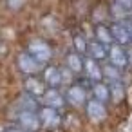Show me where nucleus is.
Masks as SVG:
<instances>
[{
  "label": "nucleus",
  "mask_w": 132,
  "mask_h": 132,
  "mask_svg": "<svg viewBox=\"0 0 132 132\" xmlns=\"http://www.w3.org/2000/svg\"><path fill=\"white\" fill-rule=\"evenodd\" d=\"M13 123H16L18 127L29 130V132H35L40 128V118H38V112H31V110H15L13 114Z\"/></svg>",
  "instance_id": "1"
},
{
  "label": "nucleus",
  "mask_w": 132,
  "mask_h": 132,
  "mask_svg": "<svg viewBox=\"0 0 132 132\" xmlns=\"http://www.w3.org/2000/svg\"><path fill=\"white\" fill-rule=\"evenodd\" d=\"M31 56H35L40 63H49V60H51V56H53V51H51V45L45 42V40H40V38H36V40H31L29 44H27V49H26Z\"/></svg>",
  "instance_id": "2"
},
{
  "label": "nucleus",
  "mask_w": 132,
  "mask_h": 132,
  "mask_svg": "<svg viewBox=\"0 0 132 132\" xmlns=\"http://www.w3.org/2000/svg\"><path fill=\"white\" fill-rule=\"evenodd\" d=\"M16 63H18V69H20L24 74H27V76H33V74L40 72L42 67H44V63H40V62H38L35 56H31L27 51H24V53L18 54Z\"/></svg>",
  "instance_id": "3"
},
{
  "label": "nucleus",
  "mask_w": 132,
  "mask_h": 132,
  "mask_svg": "<svg viewBox=\"0 0 132 132\" xmlns=\"http://www.w3.org/2000/svg\"><path fill=\"white\" fill-rule=\"evenodd\" d=\"M38 118H40V123L47 128H56L60 127L62 123V112L60 109H53V107H40L38 110Z\"/></svg>",
  "instance_id": "4"
},
{
  "label": "nucleus",
  "mask_w": 132,
  "mask_h": 132,
  "mask_svg": "<svg viewBox=\"0 0 132 132\" xmlns=\"http://www.w3.org/2000/svg\"><path fill=\"white\" fill-rule=\"evenodd\" d=\"M65 100L72 105V107H80L83 103H87V89L80 83L76 85H69L65 90Z\"/></svg>",
  "instance_id": "5"
},
{
  "label": "nucleus",
  "mask_w": 132,
  "mask_h": 132,
  "mask_svg": "<svg viewBox=\"0 0 132 132\" xmlns=\"http://www.w3.org/2000/svg\"><path fill=\"white\" fill-rule=\"evenodd\" d=\"M45 81H42L40 78L36 76H27V80L24 81V92L36 98V100H42V96L45 94Z\"/></svg>",
  "instance_id": "6"
},
{
  "label": "nucleus",
  "mask_w": 132,
  "mask_h": 132,
  "mask_svg": "<svg viewBox=\"0 0 132 132\" xmlns=\"http://www.w3.org/2000/svg\"><path fill=\"white\" fill-rule=\"evenodd\" d=\"M109 62L119 69L128 65V56H127V49L119 44H112L109 47Z\"/></svg>",
  "instance_id": "7"
},
{
  "label": "nucleus",
  "mask_w": 132,
  "mask_h": 132,
  "mask_svg": "<svg viewBox=\"0 0 132 132\" xmlns=\"http://www.w3.org/2000/svg\"><path fill=\"white\" fill-rule=\"evenodd\" d=\"M85 112H87V116H89L92 121H103V119L107 118V107H105V103H101V101H98V100H94V98L87 101Z\"/></svg>",
  "instance_id": "8"
},
{
  "label": "nucleus",
  "mask_w": 132,
  "mask_h": 132,
  "mask_svg": "<svg viewBox=\"0 0 132 132\" xmlns=\"http://www.w3.org/2000/svg\"><path fill=\"white\" fill-rule=\"evenodd\" d=\"M83 76L89 78L90 81H101L103 78V71L100 67V62H96L94 58H85L83 60Z\"/></svg>",
  "instance_id": "9"
},
{
  "label": "nucleus",
  "mask_w": 132,
  "mask_h": 132,
  "mask_svg": "<svg viewBox=\"0 0 132 132\" xmlns=\"http://www.w3.org/2000/svg\"><path fill=\"white\" fill-rule=\"evenodd\" d=\"M44 81L51 87V89H60L63 85V74H62V69L58 67H45L44 69Z\"/></svg>",
  "instance_id": "10"
},
{
  "label": "nucleus",
  "mask_w": 132,
  "mask_h": 132,
  "mask_svg": "<svg viewBox=\"0 0 132 132\" xmlns=\"http://www.w3.org/2000/svg\"><path fill=\"white\" fill-rule=\"evenodd\" d=\"M110 31H112V36H114V42H116V44H119V45H123V47L132 45V38H130V35H128V29H127L121 22L112 24V26H110Z\"/></svg>",
  "instance_id": "11"
},
{
  "label": "nucleus",
  "mask_w": 132,
  "mask_h": 132,
  "mask_svg": "<svg viewBox=\"0 0 132 132\" xmlns=\"http://www.w3.org/2000/svg\"><path fill=\"white\" fill-rule=\"evenodd\" d=\"M40 101H42L45 107H53V109H60V110H62L63 105H65V98L58 92V89H47Z\"/></svg>",
  "instance_id": "12"
},
{
  "label": "nucleus",
  "mask_w": 132,
  "mask_h": 132,
  "mask_svg": "<svg viewBox=\"0 0 132 132\" xmlns=\"http://www.w3.org/2000/svg\"><path fill=\"white\" fill-rule=\"evenodd\" d=\"M89 56L94 58L96 62H103L109 60V47H105L101 42L98 40H90L89 42Z\"/></svg>",
  "instance_id": "13"
},
{
  "label": "nucleus",
  "mask_w": 132,
  "mask_h": 132,
  "mask_svg": "<svg viewBox=\"0 0 132 132\" xmlns=\"http://www.w3.org/2000/svg\"><path fill=\"white\" fill-rule=\"evenodd\" d=\"M90 92L94 96V100L105 103L110 100V89H109V83H101V81H92L90 85Z\"/></svg>",
  "instance_id": "14"
},
{
  "label": "nucleus",
  "mask_w": 132,
  "mask_h": 132,
  "mask_svg": "<svg viewBox=\"0 0 132 132\" xmlns=\"http://www.w3.org/2000/svg\"><path fill=\"white\" fill-rule=\"evenodd\" d=\"M16 110H31V112H38L40 110V105H38V100L29 96V94H24L18 98L16 101Z\"/></svg>",
  "instance_id": "15"
},
{
  "label": "nucleus",
  "mask_w": 132,
  "mask_h": 132,
  "mask_svg": "<svg viewBox=\"0 0 132 132\" xmlns=\"http://www.w3.org/2000/svg\"><path fill=\"white\" fill-rule=\"evenodd\" d=\"M94 33H96V40L98 42H101L105 47H110L112 44H116L114 42V36H112V31H110V27H107V26H96V29H94Z\"/></svg>",
  "instance_id": "16"
},
{
  "label": "nucleus",
  "mask_w": 132,
  "mask_h": 132,
  "mask_svg": "<svg viewBox=\"0 0 132 132\" xmlns=\"http://www.w3.org/2000/svg\"><path fill=\"white\" fill-rule=\"evenodd\" d=\"M67 67L74 72V74H80V72H83V58H81V54L80 53H69L67 54Z\"/></svg>",
  "instance_id": "17"
},
{
  "label": "nucleus",
  "mask_w": 132,
  "mask_h": 132,
  "mask_svg": "<svg viewBox=\"0 0 132 132\" xmlns=\"http://www.w3.org/2000/svg\"><path fill=\"white\" fill-rule=\"evenodd\" d=\"M101 71H103V78H107V81H118V80H123L121 69L116 67V65H112L110 62L105 63V65L101 67Z\"/></svg>",
  "instance_id": "18"
},
{
  "label": "nucleus",
  "mask_w": 132,
  "mask_h": 132,
  "mask_svg": "<svg viewBox=\"0 0 132 132\" xmlns=\"http://www.w3.org/2000/svg\"><path fill=\"white\" fill-rule=\"evenodd\" d=\"M109 89H110V100H114L116 103L123 100V96H125V85H123L121 80L109 81Z\"/></svg>",
  "instance_id": "19"
},
{
  "label": "nucleus",
  "mask_w": 132,
  "mask_h": 132,
  "mask_svg": "<svg viewBox=\"0 0 132 132\" xmlns=\"http://www.w3.org/2000/svg\"><path fill=\"white\" fill-rule=\"evenodd\" d=\"M112 11H118V13H119V16L123 18L128 11H132V0H114Z\"/></svg>",
  "instance_id": "20"
},
{
  "label": "nucleus",
  "mask_w": 132,
  "mask_h": 132,
  "mask_svg": "<svg viewBox=\"0 0 132 132\" xmlns=\"http://www.w3.org/2000/svg\"><path fill=\"white\" fill-rule=\"evenodd\" d=\"M72 42H74V49H76V53H80V54L89 53V42H87L81 35H76Z\"/></svg>",
  "instance_id": "21"
},
{
  "label": "nucleus",
  "mask_w": 132,
  "mask_h": 132,
  "mask_svg": "<svg viewBox=\"0 0 132 132\" xmlns=\"http://www.w3.org/2000/svg\"><path fill=\"white\" fill-rule=\"evenodd\" d=\"M26 128L18 127L16 123H7V125H2L0 127V132H24Z\"/></svg>",
  "instance_id": "22"
},
{
  "label": "nucleus",
  "mask_w": 132,
  "mask_h": 132,
  "mask_svg": "<svg viewBox=\"0 0 132 132\" xmlns=\"http://www.w3.org/2000/svg\"><path fill=\"white\" fill-rule=\"evenodd\" d=\"M119 22H121V24L128 29V35H130V38H132V20H130V18H121Z\"/></svg>",
  "instance_id": "23"
},
{
  "label": "nucleus",
  "mask_w": 132,
  "mask_h": 132,
  "mask_svg": "<svg viewBox=\"0 0 132 132\" xmlns=\"http://www.w3.org/2000/svg\"><path fill=\"white\" fill-rule=\"evenodd\" d=\"M127 56H128V65H132V49L127 47Z\"/></svg>",
  "instance_id": "24"
},
{
  "label": "nucleus",
  "mask_w": 132,
  "mask_h": 132,
  "mask_svg": "<svg viewBox=\"0 0 132 132\" xmlns=\"http://www.w3.org/2000/svg\"><path fill=\"white\" fill-rule=\"evenodd\" d=\"M123 18H130V20H132V11H128V13H127V15L123 16Z\"/></svg>",
  "instance_id": "25"
}]
</instances>
